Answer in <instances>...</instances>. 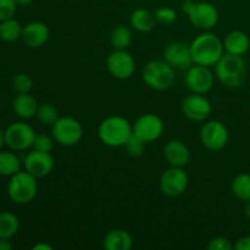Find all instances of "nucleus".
Listing matches in <instances>:
<instances>
[{
	"instance_id": "obj_4",
	"label": "nucleus",
	"mask_w": 250,
	"mask_h": 250,
	"mask_svg": "<svg viewBox=\"0 0 250 250\" xmlns=\"http://www.w3.org/2000/svg\"><path fill=\"white\" fill-rule=\"evenodd\" d=\"M181 10L187 15L189 22L195 28L209 31L219 22V11L211 2L185 0L181 5Z\"/></svg>"
},
{
	"instance_id": "obj_28",
	"label": "nucleus",
	"mask_w": 250,
	"mask_h": 250,
	"mask_svg": "<svg viewBox=\"0 0 250 250\" xmlns=\"http://www.w3.org/2000/svg\"><path fill=\"white\" fill-rule=\"evenodd\" d=\"M36 117L45 126H53L60 116H59L58 109L53 104L45 103V104L39 105Z\"/></svg>"
},
{
	"instance_id": "obj_19",
	"label": "nucleus",
	"mask_w": 250,
	"mask_h": 250,
	"mask_svg": "<svg viewBox=\"0 0 250 250\" xmlns=\"http://www.w3.org/2000/svg\"><path fill=\"white\" fill-rule=\"evenodd\" d=\"M225 51L233 55L243 56L250 48V38L243 31H232L224 39Z\"/></svg>"
},
{
	"instance_id": "obj_35",
	"label": "nucleus",
	"mask_w": 250,
	"mask_h": 250,
	"mask_svg": "<svg viewBox=\"0 0 250 250\" xmlns=\"http://www.w3.org/2000/svg\"><path fill=\"white\" fill-rule=\"evenodd\" d=\"M233 246L236 250H250V236L241 237Z\"/></svg>"
},
{
	"instance_id": "obj_14",
	"label": "nucleus",
	"mask_w": 250,
	"mask_h": 250,
	"mask_svg": "<svg viewBox=\"0 0 250 250\" xmlns=\"http://www.w3.org/2000/svg\"><path fill=\"white\" fill-rule=\"evenodd\" d=\"M183 115L190 121L203 122L211 114V103L205 95L192 93L186 97L181 104Z\"/></svg>"
},
{
	"instance_id": "obj_39",
	"label": "nucleus",
	"mask_w": 250,
	"mask_h": 250,
	"mask_svg": "<svg viewBox=\"0 0 250 250\" xmlns=\"http://www.w3.org/2000/svg\"><path fill=\"white\" fill-rule=\"evenodd\" d=\"M32 1H33V0H16L19 6H27V5L32 4Z\"/></svg>"
},
{
	"instance_id": "obj_31",
	"label": "nucleus",
	"mask_w": 250,
	"mask_h": 250,
	"mask_svg": "<svg viewBox=\"0 0 250 250\" xmlns=\"http://www.w3.org/2000/svg\"><path fill=\"white\" fill-rule=\"evenodd\" d=\"M154 16L158 23L161 24H171L177 20V14H176L175 9L170 6H161L155 10Z\"/></svg>"
},
{
	"instance_id": "obj_12",
	"label": "nucleus",
	"mask_w": 250,
	"mask_h": 250,
	"mask_svg": "<svg viewBox=\"0 0 250 250\" xmlns=\"http://www.w3.org/2000/svg\"><path fill=\"white\" fill-rule=\"evenodd\" d=\"M214 73L210 67L200 65H193L185 75V83L188 89L195 94L205 95L214 87Z\"/></svg>"
},
{
	"instance_id": "obj_11",
	"label": "nucleus",
	"mask_w": 250,
	"mask_h": 250,
	"mask_svg": "<svg viewBox=\"0 0 250 250\" xmlns=\"http://www.w3.org/2000/svg\"><path fill=\"white\" fill-rule=\"evenodd\" d=\"M106 67L110 75L116 80H128L136 71V61L133 56L127 51V49L125 50L115 49L107 56Z\"/></svg>"
},
{
	"instance_id": "obj_8",
	"label": "nucleus",
	"mask_w": 250,
	"mask_h": 250,
	"mask_svg": "<svg viewBox=\"0 0 250 250\" xmlns=\"http://www.w3.org/2000/svg\"><path fill=\"white\" fill-rule=\"evenodd\" d=\"M200 142L210 151L222 150L229 144V132L219 120L205 122L200 128Z\"/></svg>"
},
{
	"instance_id": "obj_2",
	"label": "nucleus",
	"mask_w": 250,
	"mask_h": 250,
	"mask_svg": "<svg viewBox=\"0 0 250 250\" xmlns=\"http://www.w3.org/2000/svg\"><path fill=\"white\" fill-rule=\"evenodd\" d=\"M247 62L241 55L225 53L215 65L217 80L229 88H239L247 80Z\"/></svg>"
},
{
	"instance_id": "obj_9",
	"label": "nucleus",
	"mask_w": 250,
	"mask_h": 250,
	"mask_svg": "<svg viewBox=\"0 0 250 250\" xmlns=\"http://www.w3.org/2000/svg\"><path fill=\"white\" fill-rule=\"evenodd\" d=\"M189 185V177L183 167H175L170 166V168L164 171L160 176L159 186L163 194L167 197H180L187 190Z\"/></svg>"
},
{
	"instance_id": "obj_17",
	"label": "nucleus",
	"mask_w": 250,
	"mask_h": 250,
	"mask_svg": "<svg viewBox=\"0 0 250 250\" xmlns=\"http://www.w3.org/2000/svg\"><path fill=\"white\" fill-rule=\"evenodd\" d=\"M49 27L44 22L32 21L22 29V41L28 48H41L49 39Z\"/></svg>"
},
{
	"instance_id": "obj_21",
	"label": "nucleus",
	"mask_w": 250,
	"mask_h": 250,
	"mask_svg": "<svg viewBox=\"0 0 250 250\" xmlns=\"http://www.w3.org/2000/svg\"><path fill=\"white\" fill-rule=\"evenodd\" d=\"M103 247L107 250H129L133 247V238L126 229H112L104 237Z\"/></svg>"
},
{
	"instance_id": "obj_34",
	"label": "nucleus",
	"mask_w": 250,
	"mask_h": 250,
	"mask_svg": "<svg viewBox=\"0 0 250 250\" xmlns=\"http://www.w3.org/2000/svg\"><path fill=\"white\" fill-rule=\"evenodd\" d=\"M208 249L209 250H232L234 246L225 237H215L208 243Z\"/></svg>"
},
{
	"instance_id": "obj_20",
	"label": "nucleus",
	"mask_w": 250,
	"mask_h": 250,
	"mask_svg": "<svg viewBox=\"0 0 250 250\" xmlns=\"http://www.w3.org/2000/svg\"><path fill=\"white\" fill-rule=\"evenodd\" d=\"M38 102L34 97H32L29 93H21L15 97L12 102V109L14 112L23 120H29L32 117H36L38 111Z\"/></svg>"
},
{
	"instance_id": "obj_7",
	"label": "nucleus",
	"mask_w": 250,
	"mask_h": 250,
	"mask_svg": "<svg viewBox=\"0 0 250 250\" xmlns=\"http://www.w3.org/2000/svg\"><path fill=\"white\" fill-rule=\"evenodd\" d=\"M51 134L55 142L63 146H73L80 143L83 136L82 125L70 116L59 117L51 126Z\"/></svg>"
},
{
	"instance_id": "obj_36",
	"label": "nucleus",
	"mask_w": 250,
	"mask_h": 250,
	"mask_svg": "<svg viewBox=\"0 0 250 250\" xmlns=\"http://www.w3.org/2000/svg\"><path fill=\"white\" fill-rule=\"evenodd\" d=\"M14 248L9 239L6 238H0V250H11Z\"/></svg>"
},
{
	"instance_id": "obj_18",
	"label": "nucleus",
	"mask_w": 250,
	"mask_h": 250,
	"mask_svg": "<svg viewBox=\"0 0 250 250\" xmlns=\"http://www.w3.org/2000/svg\"><path fill=\"white\" fill-rule=\"evenodd\" d=\"M164 158L170 166L185 167L190 160V151L183 142L172 139L164 146Z\"/></svg>"
},
{
	"instance_id": "obj_24",
	"label": "nucleus",
	"mask_w": 250,
	"mask_h": 250,
	"mask_svg": "<svg viewBox=\"0 0 250 250\" xmlns=\"http://www.w3.org/2000/svg\"><path fill=\"white\" fill-rule=\"evenodd\" d=\"M19 229V217L14 212H0V238H12L17 233Z\"/></svg>"
},
{
	"instance_id": "obj_26",
	"label": "nucleus",
	"mask_w": 250,
	"mask_h": 250,
	"mask_svg": "<svg viewBox=\"0 0 250 250\" xmlns=\"http://www.w3.org/2000/svg\"><path fill=\"white\" fill-rule=\"evenodd\" d=\"M110 43L114 46V49H120V50L127 49L132 43L131 29L124 24L115 27L110 33Z\"/></svg>"
},
{
	"instance_id": "obj_27",
	"label": "nucleus",
	"mask_w": 250,
	"mask_h": 250,
	"mask_svg": "<svg viewBox=\"0 0 250 250\" xmlns=\"http://www.w3.org/2000/svg\"><path fill=\"white\" fill-rule=\"evenodd\" d=\"M21 168L19 158L11 151H0V175L11 177Z\"/></svg>"
},
{
	"instance_id": "obj_15",
	"label": "nucleus",
	"mask_w": 250,
	"mask_h": 250,
	"mask_svg": "<svg viewBox=\"0 0 250 250\" xmlns=\"http://www.w3.org/2000/svg\"><path fill=\"white\" fill-rule=\"evenodd\" d=\"M164 60L175 70L187 71L194 65L190 53V45L183 42H172L164 49Z\"/></svg>"
},
{
	"instance_id": "obj_6",
	"label": "nucleus",
	"mask_w": 250,
	"mask_h": 250,
	"mask_svg": "<svg viewBox=\"0 0 250 250\" xmlns=\"http://www.w3.org/2000/svg\"><path fill=\"white\" fill-rule=\"evenodd\" d=\"M38 193L37 177L27 172L26 170L15 173L10 177L7 185V195L10 199L19 205H26L36 198Z\"/></svg>"
},
{
	"instance_id": "obj_30",
	"label": "nucleus",
	"mask_w": 250,
	"mask_h": 250,
	"mask_svg": "<svg viewBox=\"0 0 250 250\" xmlns=\"http://www.w3.org/2000/svg\"><path fill=\"white\" fill-rule=\"evenodd\" d=\"M12 88L17 92V94L21 93H29L33 88V81L31 76L27 73H19L12 80Z\"/></svg>"
},
{
	"instance_id": "obj_41",
	"label": "nucleus",
	"mask_w": 250,
	"mask_h": 250,
	"mask_svg": "<svg viewBox=\"0 0 250 250\" xmlns=\"http://www.w3.org/2000/svg\"><path fill=\"white\" fill-rule=\"evenodd\" d=\"M132 1H139V0H132Z\"/></svg>"
},
{
	"instance_id": "obj_23",
	"label": "nucleus",
	"mask_w": 250,
	"mask_h": 250,
	"mask_svg": "<svg viewBox=\"0 0 250 250\" xmlns=\"http://www.w3.org/2000/svg\"><path fill=\"white\" fill-rule=\"evenodd\" d=\"M231 189L234 197L241 202H249L250 200V173H238L232 180Z\"/></svg>"
},
{
	"instance_id": "obj_25",
	"label": "nucleus",
	"mask_w": 250,
	"mask_h": 250,
	"mask_svg": "<svg viewBox=\"0 0 250 250\" xmlns=\"http://www.w3.org/2000/svg\"><path fill=\"white\" fill-rule=\"evenodd\" d=\"M22 29L23 27L14 17L5 20V21L0 22V39L7 42V43L19 41L22 37Z\"/></svg>"
},
{
	"instance_id": "obj_32",
	"label": "nucleus",
	"mask_w": 250,
	"mask_h": 250,
	"mask_svg": "<svg viewBox=\"0 0 250 250\" xmlns=\"http://www.w3.org/2000/svg\"><path fill=\"white\" fill-rule=\"evenodd\" d=\"M54 141H55V139L49 137L48 134H37L36 138H34L33 146H32V148H33L34 150L50 153L54 148Z\"/></svg>"
},
{
	"instance_id": "obj_29",
	"label": "nucleus",
	"mask_w": 250,
	"mask_h": 250,
	"mask_svg": "<svg viewBox=\"0 0 250 250\" xmlns=\"http://www.w3.org/2000/svg\"><path fill=\"white\" fill-rule=\"evenodd\" d=\"M146 142L142 141L139 137L132 133V136L129 137L124 148L126 149V153L132 158H141V156H143L144 151H146Z\"/></svg>"
},
{
	"instance_id": "obj_13",
	"label": "nucleus",
	"mask_w": 250,
	"mask_h": 250,
	"mask_svg": "<svg viewBox=\"0 0 250 250\" xmlns=\"http://www.w3.org/2000/svg\"><path fill=\"white\" fill-rule=\"evenodd\" d=\"M133 134L146 143L155 142L163 136L165 125L164 121L155 114H144L136 120L133 125Z\"/></svg>"
},
{
	"instance_id": "obj_1",
	"label": "nucleus",
	"mask_w": 250,
	"mask_h": 250,
	"mask_svg": "<svg viewBox=\"0 0 250 250\" xmlns=\"http://www.w3.org/2000/svg\"><path fill=\"white\" fill-rule=\"evenodd\" d=\"M189 45L193 62L195 65L212 67L225 54L224 42L214 33L199 34Z\"/></svg>"
},
{
	"instance_id": "obj_3",
	"label": "nucleus",
	"mask_w": 250,
	"mask_h": 250,
	"mask_svg": "<svg viewBox=\"0 0 250 250\" xmlns=\"http://www.w3.org/2000/svg\"><path fill=\"white\" fill-rule=\"evenodd\" d=\"M133 133V126L124 116L114 115L100 122L98 127V137L100 141L111 148L125 146L129 137Z\"/></svg>"
},
{
	"instance_id": "obj_16",
	"label": "nucleus",
	"mask_w": 250,
	"mask_h": 250,
	"mask_svg": "<svg viewBox=\"0 0 250 250\" xmlns=\"http://www.w3.org/2000/svg\"><path fill=\"white\" fill-rule=\"evenodd\" d=\"M24 170L37 178L48 176L54 168V158L50 153L32 150L24 158Z\"/></svg>"
},
{
	"instance_id": "obj_40",
	"label": "nucleus",
	"mask_w": 250,
	"mask_h": 250,
	"mask_svg": "<svg viewBox=\"0 0 250 250\" xmlns=\"http://www.w3.org/2000/svg\"><path fill=\"white\" fill-rule=\"evenodd\" d=\"M4 144H5V131L0 129V149L4 146Z\"/></svg>"
},
{
	"instance_id": "obj_22",
	"label": "nucleus",
	"mask_w": 250,
	"mask_h": 250,
	"mask_svg": "<svg viewBox=\"0 0 250 250\" xmlns=\"http://www.w3.org/2000/svg\"><path fill=\"white\" fill-rule=\"evenodd\" d=\"M129 23L132 28L141 33H148L154 29L156 24L155 16L153 12L146 9H136L129 16Z\"/></svg>"
},
{
	"instance_id": "obj_10",
	"label": "nucleus",
	"mask_w": 250,
	"mask_h": 250,
	"mask_svg": "<svg viewBox=\"0 0 250 250\" xmlns=\"http://www.w3.org/2000/svg\"><path fill=\"white\" fill-rule=\"evenodd\" d=\"M36 136L33 127L28 124L14 122L5 129V144L12 150H26L33 146Z\"/></svg>"
},
{
	"instance_id": "obj_38",
	"label": "nucleus",
	"mask_w": 250,
	"mask_h": 250,
	"mask_svg": "<svg viewBox=\"0 0 250 250\" xmlns=\"http://www.w3.org/2000/svg\"><path fill=\"white\" fill-rule=\"evenodd\" d=\"M244 216L250 220V200L246 202V205H244Z\"/></svg>"
},
{
	"instance_id": "obj_37",
	"label": "nucleus",
	"mask_w": 250,
	"mask_h": 250,
	"mask_svg": "<svg viewBox=\"0 0 250 250\" xmlns=\"http://www.w3.org/2000/svg\"><path fill=\"white\" fill-rule=\"evenodd\" d=\"M33 250H53V247L49 246L48 243H44V242H41V243H37L36 246H33Z\"/></svg>"
},
{
	"instance_id": "obj_33",
	"label": "nucleus",
	"mask_w": 250,
	"mask_h": 250,
	"mask_svg": "<svg viewBox=\"0 0 250 250\" xmlns=\"http://www.w3.org/2000/svg\"><path fill=\"white\" fill-rule=\"evenodd\" d=\"M17 6L16 0H0V22L12 19Z\"/></svg>"
},
{
	"instance_id": "obj_5",
	"label": "nucleus",
	"mask_w": 250,
	"mask_h": 250,
	"mask_svg": "<svg viewBox=\"0 0 250 250\" xmlns=\"http://www.w3.org/2000/svg\"><path fill=\"white\" fill-rule=\"evenodd\" d=\"M142 78L149 88L164 92L175 84V68L165 60H151L143 67Z\"/></svg>"
}]
</instances>
